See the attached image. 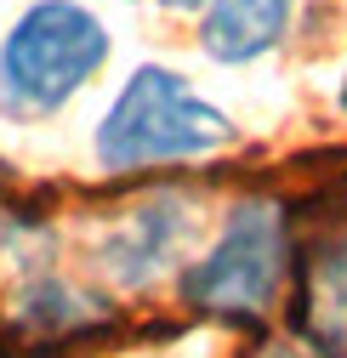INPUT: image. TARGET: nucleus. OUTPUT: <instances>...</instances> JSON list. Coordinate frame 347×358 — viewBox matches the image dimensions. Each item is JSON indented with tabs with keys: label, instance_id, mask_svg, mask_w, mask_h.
I'll use <instances>...</instances> for the list:
<instances>
[{
	"label": "nucleus",
	"instance_id": "9",
	"mask_svg": "<svg viewBox=\"0 0 347 358\" xmlns=\"http://www.w3.org/2000/svg\"><path fill=\"white\" fill-rule=\"evenodd\" d=\"M239 358H313V352L302 347V341H290V336H285V341H274V336H268V341H250Z\"/></svg>",
	"mask_w": 347,
	"mask_h": 358
},
{
	"label": "nucleus",
	"instance_id": "5",
	"mask_svg": "<svg viewBox=\"0 0 347 358\" xmlns=\"http://www.w3.org/2000/svg\"><path fill=\"white\" fill-rule=\"evenodd\" d=\"M108 330V307L63 279H34L12 296V341L6 347H74Z\"/></svg>",
	"mask_w": 347,
	"mask_h": 358
},
{
	"label": "nucleus",
	"instance_id": "2",
	"mask_svg": "<svg viewBox=\"0 0 347 358\" xmlns=\"http://www.w3.org/2000/svg\"><path fill=\"white\" fill-rule=\"evenodd\" d=\"M108 23L80 0H34L0 40V114L40 125L69 108L108 63Z\"/></svg>",
	"mask_w": 347,
	"mask_h": 358
},
{
	"label": "nucleus",
	"instance_id": "10",
	"mask_svg": "<svg viewBox=\"0 0 347 358\" xmlns=\"http://www.w3.org/2000/svg\"><path fill=\"white\" fill-rule=\"evenodd\" d=\"M165 12H205V0H160Z\"/></svg>",
	"mask_w": 347,
	"mask_h": 358
},
{
	"label": "nucleus",
	"instance_id": "8",
	"mask_svg": "<svg viewBox=\"0 0 347 358\" xmlns=\"http://www.w3.org/2000/svg\"><path fill=\"white\" fill-rule=\"evenodd\" d=\"M0 171H6V165H0ZM23 222H29V216H23V205L12 199V188H6V176H0V250H6V245H12L17 234H23Z\"/></svg>",
	"mask_w": 347,
	"mask_h": 358
},
{
	"label": "nucleus",
	"instance_id": "7",
	"mask_svg": "<svg viewBox=\"0 0 347 358\" xmlns=\"http://www.w3.org/2000/svg\"><path fill=\"white\" fill-rule=\"evenodd\" d=\"M177 245H183V205L177 199H154L143 210H125L108 228L97 256H103V273H114L120 285H148L171 262Z\"/></svg>",
	"mask_w": 347,
	"mask_h": 358
},
{
	"label": "nucleus",
	"instance_id": "6",
	"mask_svg": "<svg viewBox=\"0 0 347 358\" xmlns=\"http://www.w3.org/2000/svg\"><path fill=\"white\" fill-rule=\"evenodd\" d=\"M296 0H205L199 12V52L211 63H256L290 29Z\"/></svg>",
	"mask_w": 347,
	"mask_h": 358
},
{
	"label": "nucleus",
	"instance_id": "11",
	"mask_svg": "<svg viewBox=\"0 0 347 358\" xmlns=\"http://www.w3.org/2000/svg\"><path fill=\"white\" fill-rule=\"evenodd\" d=\"M336 103H341V114H347V74H341V92H336Z\"/></svg>",
	"mask_w": 347,
	"mask_h": 358
},
{
	"label": "nucleus",
	"instance_id": "1",
	"mask_svg": "<svg viewBox=\"0 0 347 358\" xmlns=\"http://www.w3.org/2000/svg\"><path fill=\"white\" fill-rule=\"evenodd\" d=\"M234 137H239V125L216 103H205L177 69L143 63L120 85L108 114L97 120L92 148H97V165L108 176H132V171H148V165L205 159L216 148H228Z\"/></svg>",
	"mask_w": 347,
	"mask_h": 358
},
{
	"label": "nucleus",
	"instance_id": "4",
	"mask_svg": "<svg viewBox=\"0 0 347 358\" xmlns=\"http://www.w3.org/2000/svg\"><path fill=\"white\" fill-rule=\"evenodd\" d=\"M290 341L313 358H347V216H319L308 239L290 234Z\"/></svg>",
	"mask_w": 347,
	"mask_h": 358
},
{
	"label": "nucleus",
	"instance_id": "3",
	"mask_svg": "<svg viewBox=\"0 0 347 358\" xmlns=\"http://www.w3.org/2000/svg\"><path fill=\"white\" fill-rule=\"evenodd\" d=\"M290 279V216L279 199H239L199 262L183 267L177 296L199 319L262 324Z\"/></svg>",
	"mask_w": 347,
	"mask_h": 358
}]
</instances>
